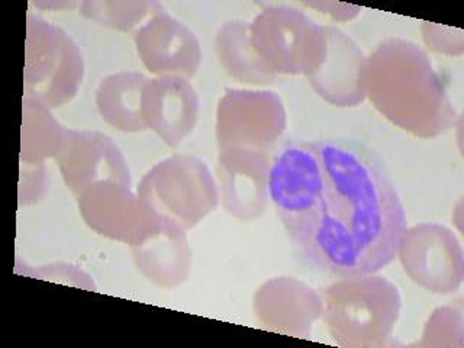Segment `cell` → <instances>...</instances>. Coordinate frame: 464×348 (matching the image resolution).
I'll return each mask as SVG.
<instances>
[{"mask_svg": "<svg viewBox=\"0 0 464 348\" xmlns=\"http://www.w3.org/2000/svg\"><path fill=\"white\" fill-rule=\"evenodd\" d=\"M324 193L287 231L304 260L338 277L376 275L398 257L406 215L395 181L373 150L352 140L315 142Z\"/></svg>", "mask_w": 464, "mask_h": 348, "instance_id": "6da1fadb", "label": "cell"}, {"mask_svg": "<svg viewBox=\"0 0 464 348\" xmlns=\"http://www.w3.org/2000/svg\"><path fill=\"white\" fill-rule=\"evenodd\" d=\"M366 96L389 121L417 137H437L454 125V108L439 74L410 41H384L367 58Z\"/></svg>", "mask_w": 464, "mask_h": 348, "instance_id": "7a4b0ae2", "label": "cell"}, {"mask_svg": "<svg viewBox=\"0 0 464 348\" xmlns=\"http://www.w3.org/2000/svg\"><path fill=\"white\" fill-rule=\"evenodd\" d=\"M333 302L335 338L360 348L388 344L402 308L398 287L374 275L345 277L334 286Z\"/></svg>", "mask_w": 464, "mask_h": 348, "instance_id": "3957f363", "label": "cell"}, {"mask_svg": "<svg viewBox=\"0 0 464 348\" xmlns=\"http://www.w3.org/2000/svg\"><path fill=\"white\" fill-rule=\"evenodd\" d=\"M324 185L315 142L290 140L275 152L267 167L266 188L286 232L315 210Z\"/></svg>", "mask_w": 464, "mask_h": 348, "instance_id": "277c9868", "label": "cell"}, {"mask_svg": "<svg viewBox=\"0 0 464 348\" xmlns=\"http://www.w3.org/2000/svg\"><path fill=\"white\" fill-rule=\"evenodd\" d=\"M398 257L413 283L437 295H451L464 279V256L456 234L437 222L406 228Z\"/></svg>", "mask_w": 464, "mask_h": 348, "instance_id": "5b68a950", "label": "cell"}, {"mask_svg": "<svg viewBox=\"0 0 464 348\" xmlns=\"http://www.w3.org/2000/svg\"><path fill=\"white\" fill-rule=\"evenodd\" d=\"M331 54L328 74L331 87L326 98L340 106H355L366 99L367 58L357 44L340 29H330Z\"/></svg>", "mask_w": 464, "mask_h": 348, "instance_id": "8992f818", "label": "cell"}, {"mask_svg": "<svg viewBox=\"0 0 464 348\" xmlns=\"http://www.w3.org/2000/svg\"><path fill=\"white\" fill-rule=\"evenodd\" d=\"M154 121L167 141L176 144L179 135L192 125L195 115V98L188 84L180 80H167L152 98Z\"/></svg>", "mask_w": 464, "mask_h": 348, "instance_id": "52a82bcc", "label": "cell"}, {"mask_svg": "<svg viewBox=\"0 0 464 348\" xmlns=\"http://www.w3.org/2000/svg\"><path fill=\"white\" fill-rule=\"evenodd\" d=\"M420 33L425 45L434 53L447 55H461L464 51L463 31L424 22Z\"/></svg>", "mask_w": 464, "mask_h": 348, "instance_id": "ba28073f", "label": "cell"}]
</instances>
